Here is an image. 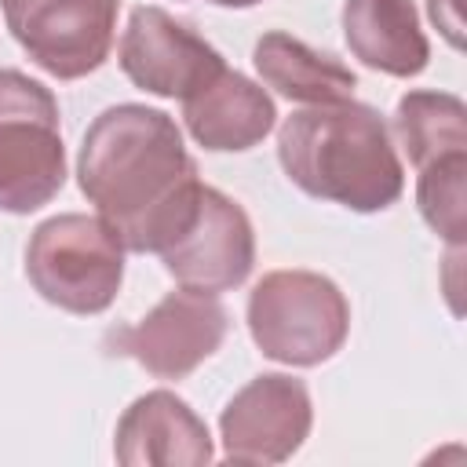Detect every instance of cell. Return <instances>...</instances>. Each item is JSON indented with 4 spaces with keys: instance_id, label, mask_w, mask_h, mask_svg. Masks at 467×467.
Segmentation results:
<instances>
[{
    "instance_id": "5b68a950",
    "label": "cell",
    "mask_w": 467,
    "mask_h": 467,
    "mask_svg": "<svg viewBox=\"0 0 467 467\" xmlns=\"http://www.w3.org/2000/svg\"><path fill=\"white\" fill-rule=\"evenodd\" d=\"M66 182L58 102L22 69H0V212L29 215Z\"/></svg>"
},
{
    "instance_id": "7c38bea8",
    "label": "cell",
    "mask_w": 467,
    "mask_h": 467,
    "mask_svg": "<svg viewBox=\"0 0 467 467\" xmlns=\"http://www.w3.org/2000/svg\"><path fill=\"white\" fill-rule=\"evenodd\" d=\"M179 102H182L186 131L193 135L197 146L212 153L252 150L270 135L277 120V109L266 88H259L255 80H248L230 66L215 69L204 84H197Z\"/></svg>"
},
{
    "instance_id": "5bb4252c",
    "label": "cell",
    "mask_w": 467,
    "mask_h": 467,
    "mask_svg": "<svg viewBox=\"0 0 467 467\" xmlns=\"http://www.w3.org/2000/svg\"><path fill=\"white\" fill-rule=\"evenodd\" d=\"M252 62L266 88L303 106L343 102V99H354V88H358V77L350 73V66H343L336 55L314 51L310 44L281 29L263 33L255 40Z\"/></svg>"
},
{
    "instance_id": "9a60e30c",
    "label": "cell",
    "mask_w": 467,
    "mask_h": 467,
    "mask_svg": "<svg viewBox=\"0 0 467 467\" xmlns=\"http://www.w3.org/2000/svg\"><path fill=\"white\" fill-rule=\"evenodd\" d=\"M394 135L416 171L438 157L467 153V106L449 91H409L398 99Z\"/></svg>"
},
{
    "instance_id": "52a82bcc",
    "label": "cell",
    "mask_w": 467,
    "mask_h": 467,
    "mask_svg": "<svg viewBox=\"0 0 467 467\" xmlns=\"http://www.w3.org/2000/svg\"><path fill=\"white\" fill-rule=\"evenodd\" d=\"M226 328L230 314L219 296L175 288L135 325L113 328L106 347L117 358H131L157 379H186L223 347Z\"/></svg>"
},
{
    "instance_id": "7a4b0ae2",
    "label": "cell",
    "mask_w": 467,
    "mask_h": 467,
    "mask_svg": "<svg viewBox=\"0 0 467 467\" xmlns=\"http://www.w3.org/2000/svg\"><path fill=\"white\" fill-rule=\"evenodd\" d=\"M277 161L306 197L361 215L390 208L405 190V168L387 120L354 99L306 106L285 117Z\"/></svg>"
},
{
    "instance_id": "8fae6325",
    "label": "cell",
    "mask_w": 467,
    "mask_h": 467,
    "mask_svg": "<svg viewBox=\"0 0 467 467\" xmlns=\"http://www.w3.org/2000/svg\"><path fill=\"white\" fill-rule=\"evenodd\" d=\"M113 456L124 467H201L215 460L208 423L171 390L135 398L117 420Z\"/></svg>"
},
{
    "instance_id": "9c48e42d",
    "label": "cell",
    "mask_w": 467,
    "mask_h": 467,
    "mask_svg": "<svg viewBox=\"0 0 467 467\" xmlns=\"http://www.w3.org/2000/svg\"><path fill=\"white\" fill-rule=\"evenodd\" d=\"M314 423L310 390L285 372H263L244 383L219 416L223 460L230 463H285L306 441Z\"/></svg>"
},
{
    "instance_id": "e0dca14e",
    "label": "cell",
    "mask_w": 467,
    "mask_h": 467,
    "mask_svg": "<svg viewBox=\"0 0 467 467\" xmlns=\"http://www.w3.org/2000/svg\"><path fill=\"white\" fill-rule=\"evenodd\" d=\"M427 15L431 22L441 29V36L460 47L463 44V15H460V0H427Z\"/></svg>"
},
{
    "instance_id": "8992f818",
    "label": "cell",
    "mask_w": 467,
    "mask_h": 467,
    "mask_svg": "<svg viewBox=\"0 0 467 467\" xmlns=\"http://www.w3.org/2000/svg\"><path fill=\"white\" fill-rule=\"evenodd\" d=\"M157 255L179 288L219 296L248 281L255 266V230L234 197L201 182L186 223Z\"/></svg>"
},
{
    "instance_id": "ba28073f",
    "label": "cell",
    "mask_w": 467,
    "mask_h": 467,
    "mask_svg": "<svg viewBox=\"0 0 467 467\" xmlns=\"http://www.w3.org/2000/svg\"><path fill=\"white\" fill-rule=\"evenodd\" d=\"M18 47L51 77L80 80L113 47L120 0H0Z\"/></svg>"
},
{
    "instance_id": "277c9868",
    "label": "cell",
    "mask_w": 467,
    "mask_h": 467,
    "mask_svg": "<svg viewBox=\"0 0 467 467\" xmlns=\"http://www.w3.org/2000/svg\"><path fill=\"white\" fill-rule=\"evenodd\" d=\"M124 244L99 215H51L26 244V277L51 306L66 314H102L124 281Z\"/></svg>"
},
{
    "instance_id": "4fadbf2b",
    "label": "cell",
    "mask_w": 467,
    "mask_h": 467,
    "mask_svg": "<svg viewBox=\"0 0 467 467\" xmlns=\"http://www.w3.org/2000/svg\"><path fill=\"white\" fill-rule=\"evenodd\" d=\"M343 40L361 66L387 77H416L431 58L412 0H343Z\"/></svg>"
},
{
    "instance_id": "30bf717a",
    "label": "cell",
    "mask_w": 467,
    "mask_h": 467,
    "mask_svg": "<svg viewBox=\"0 0 467 467\" xmlns=\"http://www.w3.org/2000/svg\"><path fill=\"white\" fill-rule=\"evenodd\" d=\"M117 62L135 88L161 99H186L197 84L226 66L204 36L153 4L131 11L120 33Z\"/></svg>"
},
{
    "instance_id": "6da1fadb",
    "label": "cell",
    "mask_w": 467,
    "mask_h": 467,
    "mask_svg": "<svg viewBox=\"0 0 467 467\" xmlns=\"http://www.w3.org/2000/svg\"><path fill=\"white\" fill-rule=\"evenodd\" d=\"M77 182L128 252H161L186 223L201 179L179 124L153 106L102 109L80 142Z\"/></svg>"
},
{
    "instance_id": "2e32d148",
    "label": "cell",
    "mask_w": 467,
    "mask_h": 467,
    "mask_svg": "<svg viewBox=\"0 0 467 467\" xmlns=\"http://www.w3.org/2000/svg\"><path fill=\"white\" fill-rule=\"evenodd\" d=\"M463 201H467V153H449L420 168L416 179V208L423 223L452 248H463L467 219H463Z\"/></svg>"
},
{
    "instance_id": "ac0fdd59",
    "label": "cell",
    "mask_w": 467,
    "mask_h": 467,
    "mask_svg": "<svg viewBox=\"0 0 467 467\" xmlns=\"http://www.w3.org/2000/svg\"><path fill=\"white\" fill-rule=\"evenodd\" d=\"M208 4H219V7H255L263 0H208Z\"/></svg>"
},
{
    "instance_id": "3957f363",
    "label": "cell",
    "mask_w": 467,
    "mask_h": 467,
    "mask_svg": "<svg viewBox=\"0 0 467 467\" xmlns=\"http://www.w3.org/2000/svg\"><path fill=\"white\" fill-rule=\"evenodd\" d=\"M248 332L263 358L314 368L336 358L350 332V303L314 270H270L248 292Z\"/></svg>"
}]
</instances>
